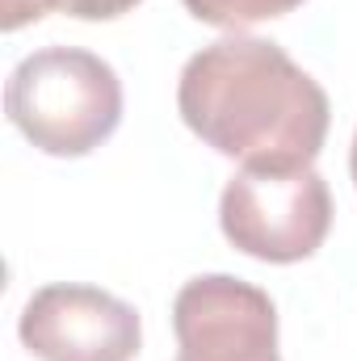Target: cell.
Masks as SVG:
<instances>
[{"mask_svg": "<svg viewBox=\"0 0 357 361\" xmlns=\"http://www.w3.org/2000/svg\"><path fill=\"white\" fill-rule=\"evenodd\" d=\"M177 109L206 147L253 169L315 164L332 122L320 80L277 42L248 34H227L185 63Z\"/></svg>", "mask_w": 357, "mask_h": 361, "instance_id": "6da1fadb", "label": "cell"}, {"mask_svg": "<svg viewBox=\"0 0 357 361\" xmlns=\"http://www.w3.org/2000/svg\"><path fill=\"white\" fill-rule=\"evenodd\" d=\"M8 122L47 156H89L122 122L118 72L80 47L25 55L4 89Z\"/></svg>", "mask_w": 357, "mask_h": 361, "instance_id": "7a4b0ae2", "label": "cell"}, {"mask_svg": "<svg viewBox=\"0 0 357 361\" xmlns=\"http://www.w3.org/2000/svg\"><path fill=\"white\" fill-rule=\"evenodd\" d=\"M219 223L231 248L269 265H294L324 248L332 231V193L311 164L303 169H253L227 180Z\"/></svg>", "mask_w": 357, "mask_h": 361, "instance_id": "3957f363", "label": "cell"}, {"mask_svg": "<svg viewBox=\"0 0 357 361\" xmlns=\"http://www.w3.org/2000/svg\"><path fill=\"white\" fill-rule=\"evenodd\" d=\"M17 332L38 361H135L143 345L131 302L76 281L34 290Z\"/></svg>", "mask_w": 357, "mask_h": 361, "instance_id": "277c9868", "label": "cell"}, {"mask_svg": "<svg viewBox=\"0 0 357 361\" xmlns=\"http://www.w3.org/2000/svg\"><path fill=\"white\" fill-rule=\"evenodd\" d=\"M177 361H282L269 294L231 273L185 281L173 302Z\"/></svg>", "mask_w": 357, "mask_h": 361, "instance_id": "5b68a950", "label": "cell"}, {"mask_svg": "<svg viewBox=\"0 0 357 361\" xmlns=\"http://www.w3.org/2000/svg\"><path fill=\"white\" fill-rule=\"evenodd\" d=\"M303 0H185V8L206 21V25H219V30H248L257 21H273V17H286L294 13Z\"/></svg>", "mask_w": 357, "mask_h": 361, "instance_id": "8992f818", "label": "cell"}, {"mask_svg": "<svg viewBox=\"0 0 357 361\" xmlns=\"http://www.w3.org/2000/svg\"><path fill=\"white\" fill-rule=\"evenodd\" d=\"M139 0H55V8H63L68 17H80V21H114L122 13H131Z\"/></svg>", "mask_w": 357, "mask_h": 361, "instance_id": "52a82bcc", "label": "cell"}, {"mask_svg": "<svg viewBox=\"0 0 357 361\" xmlns=\"http://www.w3.org/2000/svg\"><path fill=\"white\" fill-rule=\"evenodd\" d=\"M47 8H55V0H4V17L0 25L4 30H21L38 17H47Z\"/></svg>", "mask_w": 357, "mask_h": 361, "instance_id": "ba28073f", "label": "cell"}, {"mask_svg": "<svg viewBox=\"0 0 357 361\" xmlns=\"http://www.w3.org/2000/svg\"><path fill=\"white\" fill-rule=\"evenodd\" d=\"M349 173H353V185H357V135H353V152H349Z\"/></svg>", "mask_w": 357, "mask_h": 361, "instance_id": "9c48e42d", "label": "cell"}]
</instances>
